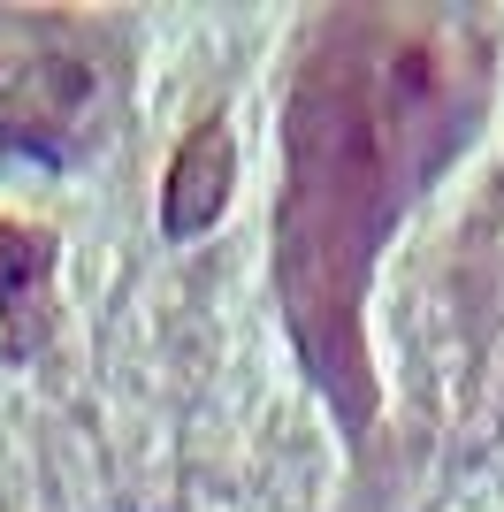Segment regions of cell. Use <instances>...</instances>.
Masks as SVG:
<instances>
[{
    "mask_svg": "<svg viewBox=\"0 0 504 512\" xmlns=\"http://www.w3.org/2000/svg\"><path fill=\"white\" fill-rule=\"evenodd\" d=\"M230 176H237V146L222 123H199L176 146V161H168V184H161V230L168 237H199L222 222V207H230Z\"/></svg>",
    "mask_w": 504,
    "mask_h": 512,
    "instance_id": "obj_2",
    "label": "cell"
},
{
    "mask_svg": "<svg viewBox=\"0 0 504 512\" xmlns=\"http://www.w3.org/2000/svg\"><path fill=\"white\" fill-rule=\"evenodd\" d=\"M92 69L69 54H0V146L31 161H69L84 146Z\"/></svg>",
    "mask_w": 504,
    "mask_h": 512,
    "instance_id": "obj_1",
    "label": "cell"
},
{
    "mask_svg": "<svg viewBox=\"0 0 504 512\" xmlns=\"http://www.w3.org/2000/svg\"><path fill=\"white\" fill-rule=\"evenodd\" d=\"M46 291H54V237L31 222H0V329L8 360H31L46 344Z\"/></svg>",
    "mask_w": 504,
    "mask_h": 512,
    "instance_id": "obj_3",
    "label": "cell"
}]
</instances>
